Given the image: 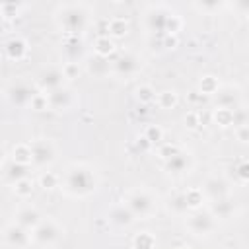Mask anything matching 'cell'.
<instances>
[{
  "label": "cell",
  "mask_w": 249,
  "mask_h": 249,
  "mask_svg": "<svg viewBox=\"0 0 249 249\" xmlns=\"http://www.w3.org/2000/svg\"><path fill=\"white\" fill-rule=\"evenodd\" d=\"M35 93H37V91L33 89V86L27 84V82H23V80L12 84V86L8 88V91H6L10 103H12V105H18V107H25V105H29Z\"/></svg>",
  "instance_id": "cell-6"
},
{
  "label": "cell",
  "mask_w": 249,
  "mask_h": 249,
  "mask_svg": "<svg viewBox=\"0 0 249 249\" xmlns=\"http://www.w3.org/2000/svg\"><path fill=\"white\" fill-rule=\"evenodd\" d=\"M0 10L4 12V18H14V16H18L19 4H14V2H10V4H2Z\"/></svg>",
  "instance_id": "cell-36"
},
{
  "label": "cell",
  "mask_w": 249,
  "mask_h": 249,
  "mask_svg": "<svg viewBox=\"0 0 249 249\" xmlns=\"http://www.w3.org/2000/svg\"><path fill=\"white\" fill-rule=\"evenodd\" d=\"M214 121L220 126H230L233 124V109H226V107H218L214 111Z\"/></svg>",
  "instance_id": "cell-24"
},
{
  "label": "cell",
  "mask_w": 249,
  "mask_h": 249,
  "mask_svg": "<svg viewBox=\"0 0 249 249\" xmlns=\"http://www.w3.org/2000/svg\"><path fill=\"white\" fill-rule=\"evenodd\" d=\"M109 70H111L109 60H107V58H103V56L89 58V62H88V72H89L91 76H95V78H101V76L109 74Z\"/></svg>",
  "instance_id": "cell-17"
},
{
  "label": "cell",
  "mask_w": 249,
  "mask_h": 249,
  "mask_svg": "<svg viewBox=\"0 0 249 249\" xmlns=\"http://www.w3.org/2000/svg\"><path fill=\"white\" fill-rule=\"evenodd\" d=\"M12 160L14 163H19V165H29L31 163V148L29 144H18L12 152Z\"/></svg>",
  "instance_id": "cell-19"
},
{
  "label": "cell",
  "mask_w": 249,
  "mask_h": 249,
  "mask_svg": "<svg viewBox=\"0 0 249 249\" xmlns=\"http://www.w3.org/2000/svg\"><path fill=\"white\" fill-rule=\"evenodd\" d=\"M138 70H140V60H138V56L132 54V53H124V54L115 62V72H117L119 76H124V78L134 76Z\"/></svg>",
  "instance_id": "cell-13"
},
{
  "label": "cell",
  "mask_w": 249,
  "mask_h": 249,
  "mask_svg": "<svg viewBox=\"0 0 249 249\" xmlns=\"http://www.w3.org/2000/svg\"><path fill=\"white\" fill-rule=\"evenodd\" d=\"M4 239L14 249H25L31 243V233H29V230H25L18 224H10L4 230Z\"/></svg>",
  "instance_id": "cell-8"
},
{
  "label": "cell",
  "mask_w": 249,
  "mask_h": 249,
  "mask_svg": "<svg viewBox=\"0 0 249 249\" xmlns=\"http://www.w3.org/2000/svg\"><path fill=\"white\" fill-rule=\"evenodd\" d=\"M29 105H31V109H35V111L47 109V107H49V103H47V93H35Z\"/></svg>",
  "instance_id": "cell-35"
},
{
  "label": "cell",
  "mask_w": 249,
  "mask_h": 249,
  "mask_svg": "<svg viewBox=\"0 0 249 249\" xmlns=\"http://www.w3.org/2000/svg\"><path fill=\"white\" fill-rule=\"evenodd\" d=\"M237 134H239V140H241V142H247V124H241Z\"/></svg>",
  "instance_id": "cell-41"
},
{
  "label": "cell",
  "mask_w": 249,
  "mask_h": 249,
  "mask_svg": "<svg viewBox=\"0 0 249 249\" xmlns=\"http://www.w3.org/2000/svg\"><path fill=\"white\" fill-rule=\"evenodd\" d=\"M31 148V163L35 165H47L54 160L56 156V150H54V144L47 138H39V140H33L29 144Z\"/></svg>",
  "instance_id": "cell-5"
},
{
  "label": "cell",
  "mask_w": 249,
  "mask_h": 249,
  "mask_svg": "<svg viewBox=\"0 0 249 249\" xmlns=\"http://www.w3.org/2000/svg\"><path fill=\"white\" fill-rule=\"evenodd\" d=\"M202 200H204V195L200 189H189L185 193V202L189 208H198L202 204Z\"/></svg>",
  "instance_id": "cell-27"
},
{
  "label": "cell",
  "mask_w": 249,
  "mask_h": 249,
  "mask_svg": "<svg viewBox=\"0 0 249 249\" xmlns=\"http://www.w3.org/2000/svg\"><path fill=\"white\" fill-rule=\"evenodd\" d=\"M113 51H115V43H113V39H109V35H101L95 39V54L97 56L107 58Z\"/></svg>",
  "instance_id": "cell-20"
},
{
  "label": "cell",
  "mask_w": 249,
  "mask_h": 249,
  "mask_svg": "<svg viewBox=\"0 0 249 249\" xmlns=\"http://www.w3.org/2000/svg\"><path fill=\"white\" fill-rule=\"evenodd\" d=\"M6 54H8V58H12V60H21V58L27 54V43H25L21 37H12V39L6 43Z\"/></svg>",
  "instance_id": "cell-16"
},
{
  "label": "cell",
  "mask_w": 249,
  "mask_h": 249,
  "mask_svg": "<svg viewBox=\"0 0 249 249\" xmlns=\"http://www.w3.org/2000/svg\"><path fill=\"white\" fill-rule=\"evenodd\" d=\"M187 226H189V230L195 235H208L214 230L216 222H214V218H212L210 212H195V214L189 216Z\"/></svg>",
  "instance_id": "cell-7"
},
{
  "label": "cell",
  "mask_w": 249,
  "mask_h": 249,
  "mask_svg": "<svg viewBox=\"0 0 249 249\" xmlns=\"http://www.w3.org/2000/svg\"><path fill=\"white\" fill-rule=\"evenodd\" d=\"M200 191H202V195H206L208 198L218 200V198H226V196H228L230 187H228V183H226L222 177L212 175V177H208V179L204 181V185H202Z\"/></svg>",
  "instance_id": "cell-11"
},
{
  "label": "cell",
  "mask_w": 249,
  "mask_h": 249,
  "mask_svg": "<svg viewBox=\"0 0 249 249\" xmlns=\"http://www.w3.org/2000/svg\"><path fill=\"white\" fill-rule=\"evenodd\" d=\"M4 175H6V179H8L10 183H18L19 179H25V175H27V165H19V163H14V161H12V163L6 167Z\"/></svg>",
  "instance_id": "cell-21"
},
{
  "label": "cell",
  "mask_w": 249,
  "mask_h": 249,
  "mask_svg": "<svg viewBox=\"0 0 249 249\" xmlns=\"http://www.w3.org/2000/svg\"><path fill=\"white\" fill-rule=\"evenodd\" d=\"M107 29H109V33L113 37H123L128 31V23H126L124 18H113V19H109Z\"/></svg>",
  "instance_id": "cell-22"
},
{
  "label": "cell",
  "mask_w": 249,
  "mask_h": 249,
  "mask_svg": "<svg viewBox=\"0 0 249 249\" xmlns=\"http://www.w3.org/2000/svg\"><path fill=\"white\" fill-rule=\"evenodd\" d=\"M4 160V150H2V146H0V161Z\"/></svg>",
  "instance_id": "cell-42"
},
{
  "label": "cell",
  "mask_w": 249,
  "mask_h": 249,
  "mask_svg": "<svg viewBox=\"0 0 249 249\" xmlns=\"http://www.w3.org/2000/svg\"><path fill=\"white\" fill-rule=\"evenodd\" d=\"M95 175L89 167L86 165H72L68 167L64 179H62V189L64 193L72 195V196H86L89 193L95 191Z\"/></svg>",
  "instance_id": "cell-1"
},
{
  "label": "cell",
  "mask_w": 249,
  "mask_h": 249,
  "mask_svg": "<svg viewBox=\"0 0 249 249\" xmlns=\"http://www.w3.org/2000/svg\"><path fill=\"white\" fill-rule=\"evenodd\" d=\"M177 152H179V148L173 146V144H165V146L160 148V156H161V160H169V158L175 156Z\"/></svg>",
  "instance_id": "cell-38"
},
{
  "label": "cell",
  "mask_w": 249,
  "mask_h": 249,
  "mask_svg": "<svg viewBox=\"0 0 249 249\" xmlns=\"http://www.w3.org/2000/svg\"><path fill=\"white\" fill-rule=\"evenodd\" d=\"M47 103L54 111H68L74 105V93L68 88H58L47 93Z\"/></svg>",
  "instance_id": "cell-10"
},
{
  "label": "cell",
  "mask_w": 249,
  "mask_h": 249,
  "mask_svg": "<svg viewBox=\"0 0 249 249\" xmlns=\"http://www.w3.org/2000/svg\"><path fill=\"white\" fill-rule=\"evenodd\" d=\"M41 222V214L35 206L31 204H25V206H19L18 212H16V224L25 228V230H33L37 224Z\"/></svg>",
  "instance_id": "cell-12"
},
{
  "label": "cell",
  "mask_w": 249,
  "mask_h": 249,
  "mask_svg": "<svg viewBox=\"0 0 249 249\" xmlns=\"http://www.w3.org/2000/svg\"><path fill=\"white\" fill-rule=\"evenodd\" d=\"M158 105L161 109H171L177 105V93L173 89H165L161 93H158Z\"/></svg>",
  "instance_id": "cell-26"
},
{
  "label": "cell",
  "mask_w": 249,
  "mask_h": 249,
  "mask_svg": "<svg viewBox=\"0 0 249 249\" xmlns=\"http://www.w3.org/2000/svg\"><path fill=\"white\" fill-rule=\"evenodd\" d=\"M56 21L66 33L76 35L86 27L88 12H86V8L82 4H64L56 12Z\"/></svg>",
  "instance_id": "cell-2"
},
{
  "label": "cell",
  "mask_w": 249,
  "mask_h": 249,
  "mask_svg": "<svg viewBox=\"0 0 249 249\" xmlns=\"http://www.w3.org/2000/svg\"><path fill=\"white\" fill-rule=\"evenodd\" d=\"M163 41H165V47H167V49H173V47L177 45L175 35H163Z\"/></svg>",
  "instance_id": "cell-40"
},
{
  "label": "cell",
  "mask_w": 249,
  "mask_h": 249,
  "mask_svg": "<svg viewBox=\"0 0 249 249\" xmlns=\"http://www.w3.org/2000/svg\"><path fill=\"white\" fill-rule=\"evenodd\" d=\"M62 76L64 78H68V80H74V78H78V74H80V66H78V62H66L62 68Z\"/></svg>",
  "instance_id": "cell-34"
},
{
  "label": "cell",
  "mask_w": 249,
  "mask_h": 249,
  "mask_svg": "<svg viewBox=\"0 0 249 249\" xmlns=\"http://www.w3.org/2000/svg\"><path fill=\"white\" fill-rule=\"evenodd\" d=\"M247 169H249V167H247V163H241V165L235 169V171H237V177H239V181H241V183H245V181L249 179V173H247Z\"/></svg>",
  "instance_id": "cell-39"
},
{
  "label": "cell",
  "mask_w": 249,
  "mask_h": 249,
  "mask_svg": "<svg viewBox=\"0 0 249 249\" xmlns=\"http://www.w3.org/2000/svg\"><path fill=\"white\" fill-rule=\"evenodd\" d=\"M169 208L175 212V214H185L189 210L187 202H185V193H175L169 196Z\"/></svg>",
  "instance_id": "cell-25"
},
{
  "label": "cell",
  "mask_w": 249,
  "mask_h": 249,
  "mask_svg": "<svg viewBox=\"0 0 249 249\" xmlns=\"http://www.w3.org/2000/svg\"><path fill=\"white\" fill-rule=\"evenodd\" d=\"M179 27H181V19H179L175 14H167V18H165V27H163L165 35H175V31H179Z\"/></svg>",
  "instance_id": "cell-32"
},
{
  "label": "cell",
  "mask_w": 249,
  "mask_h": 249,
  "mask_svg": "<svg viewBox=\"0 0 249 249\" xmlns=\"http://www.w3.org/2000/svg\"><path fill=\"white\" fill-rule=\"evenodd\" d=\"M210 214H212V218H230L233 214V204L228 198H218L212 202Z\"/></svg>",
  "instance_id": "cell-18"
},
{
  "label": "cell",
  "mask_w": 249,
  "mask_h": 249,
  "mask_svg": "<svg viewBox=\"0 0 249 249\" xmlns=\"http://www.w3.org/2000/svg\"><path fill=\"white\" fill-rule=\"evenodd\" d=\"M136 99H138L140 103H152V101H156V91H154V88L148 86V84L136 88Z\"/></svg>",
  "instance_id": "cell-28"
},
{
  "label": "cell",
  "mask_w": 249,
  "mask_h": 249,
  "mask_svg": "<svg viewBox=\"0 0 249 249\" xmlns=\"http://www.w3.org/2000/svg\"><path fill=\"white\" fill-rule=\"evenodd\" d=\"M62 235V228L54 222V220H41L33 230H31V241L47 247V245H53L60 239Z\"/></svg>",
  "instance_id": "cell-4"
},
{
  "label": "cell",
  "mask_w": 249,
  "mask_h": 249,
  "mask_svg": "<svg viewBox=\"0 0 249 249\" xmlns=\"http://www.w3.org/2000/svg\"><path fill=\"white\" fill-rule=\"evenodd\" d=\"M134 220H136V218H134V214L128 210L126 204H115V206L109 210V222L115 224V226L124 228V226H130Z\"/></svg>",
  "instance_id": "cell-14"
},
{
  "label": "cell",
  "mask_w": 249,
  "mask_h": 249,
  "mask_svg": "<svg viewBox=\"0 0 249 249\" xmlns=\"http://www.w3.org/2000/svg\"><path fill=\"white\" fill-rule=\"evenodd\" d=\"M189 167H191V158H189L185 152H181V150H179L175 156H171L169 160H165V169H167L169 173L179 175V173L189 171Z\"/></svg>",
  "instance_id": "cell-15"
},
{
  "label": "cell",
  "mask_w": 249,
  "mask_h": 249,
  "mask_svg": "<svg viewBox=\"0 0 249 249\" xmlns=\"http://www.w3.org/2000/svg\"><path fill=\"white\" fill-rule=\"evenodd\" d=\"M200 91L202 93H216L218 91V80L214 78V76H204L202 80H200Z\"/></svg>",
  "instance_id": "cell-33"
},
{
  "label": "cell",
  "mask_w": 249,
  "mask_h": 249,
  "mask_svg": "<svg viewBox=\"0 0 249 249\" xmlns=\"http://www.w3.org/2000/svg\"><path fill=\"white\" fill-rule=\"evenodd\" d=\"M144 138H146L150 144H156V142H160V140L163 138V130H161L158 124H150V126H146Z\"/></svg>",
  "instance_id": "cell-31"
},
{
  "label": "cell",
  "mask_w": 249,
  "mask_h": 249,
  "mask_svg": "<svg viewBox=\"0 0 249 249\" xmlns=\"http://www.w3.org/2000/svg\"><path fill=\"white\" fill-rule=\"evenodd\" d=\"M14 193L18 195V196H21V198H25V196H29L31 193H33V181L31 179H19L18 183H14Z\"/></svg>",
  "instance_id": "cell-29"
},
{
  "label": "cell",
  "mask_w": 249,
  "mask_h": 249,
  "mask_svg": "<svg viewBox=\"0 0 249 249\" xmlns=\"http://www.w3.org/2000/svg\"><path fill=\"white\" fill-rule=\"evenodd\" d=\"M62 80H64L62 70L56 68V66H49V68H45V70L39 74V78H37V86H39L43 91L49 93V91H53V89L62 88Z\"/></svg>",
  "instance_id": "cell-9"
},
{
  "label": "cell",
  "mask_w": 249,
  "mask_h": 249,
  "mask_svg": "<svg viewBox=\"0 0 249 249\" xmlns=\"http://www.w3.org/2000/svg\"><path fill=\"white\" fill-rule=\"evenodd\" d=\"M185 124H187L189 128H196V126L200 124V119H198V113H196V111H189V113L185 115Z\"/></svg>",
  "instance_id": "cell-37"
},
{
  "label": "cell",
  "mask_w": 249,
  "mask_h": 249,
  "mask_svg": "<svg viewBox=\"0 0 249 249\" xmlns=\"http://www.w3.org/2000/svg\"><path fill=\"white\" fill-rule=\"evenodd\" d=\"M39 183H41L43 189H54V187L60 185V177H58L56 173H53V171H45V173L39 177Z\"/></svg>",
  "instance_id": "cell-30"
},
{
  "label": "cell",
  "mask_w": 249,
  "mask_h": 249,
  "mask_svg": "<svg viewBox=\"0 0 249 249\" xmlns=\"http://www.w3.org/2000/svg\"><path fill=\"white\" fill-rule=\"evenodd\" d=\"M124 204L134 214V218H150L156 212V200L154 196L144 189H134L126 195Z\"/></svg>",
  "instance_id": "cell-3"
},
{
  "label": "cell",
  "mask_w": 249,
  "mask_h": 249,
  "mask_svg": "<svg viewBox=\"0 0 249 249\" xmlns=\"http://www.w3.org/2000/svg\"><path fill=\"white\" fill-rule=\"evenodd\" d=\"M132 245H134V249H154V247H156V239H154L152 233L142 231V233L134 235Z\"/></svg>",
  "instance_id": "cell-23"
}]
</instances>
